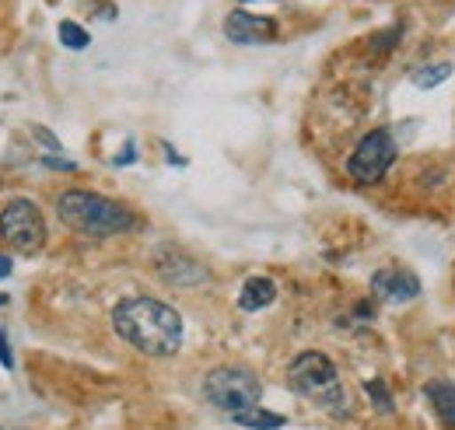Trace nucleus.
<instances>
[{
    "label": "nucleus",
    "instance_id": "1a4fd4ad",
    "mask_svg": "<svg viewBox=\"0 0 455 430\" xmlns=\"http://www.w3.org/2000/svg\"><path fill=\"white\" fill-rule=\"evenodd\" d=\"M274 298H277V283L270 276H252V280H245V287L238 294V308L242 312H259V308L274 305Z\"/></svg>",
    "mask_w": 455,
    "mask_h": 430
},
{
    "label": "nucleus",
    "instance_id": "f257e3e1",
    "mask_svg": "<svg viewBox=\"0 0 455 430\" xmlns=\"http://www.w3.org/2000/svg\"><path fill=\"white\" fill-rule=\"evenodd\" d=\"M113 329L123 343L148 357H172L182 346V319L158 298H126L113 308Z\"/></svg>",
    "mask_w": 455,
    "mask_h": 430
},
{
    "label": "nucleus",
    "instance_id": "dca6fc26",
    "mask_svg": "<svg viewBox=\"0 0 455 430\" xmlns=\"http://www.w3.org/2000/svg\"><path fill=\"white\" fill-rule=\"evenodd\" d=\"M0 364H4V368H14V357H11V350H7V339H4V329H0Z\"/></svg>",
    "mask_w": 455,
    "mask_h": 430
},
{
    "label": "nucleus",
    "instance_id": "423d86ee",
    "mask_svg": "<svg viewBox=\"0 0 455 430\" xmlns=\"http://www.w3.org/2000/svg\"><path fill=\"white\" fill-rule=\"evenodd\" d=\"M396 162V140L389 130H371L361 137V144L354 147V155L347 158V175L361 186L379 182Z\"/></svg>",
    "mask_w": 455,
    "mask_h": 430
},
{
    "label": "nucleus",
    "instance_id": "20e7f679",
    "mask_svg": "<svg viewBox=\"0 0 455 430\" xmlns=\"http://www.w3.org/2000/svg\"><path fill=\"white\" fill-rule=\"evenodd\" d=\"M204 395L225 413H238L249 406H259L263 381L252 375L249 368H214L204 378Z\"/></svg>",
    "mask_w": 455,
    "mask_h": 430
},
{
    "label": "nucleus",
    "instance_id": "6ab92c4d",
    "mask_svg": "<svg viewBox=\"0 0 455 430\" xmlns=\"http://www.w3.org/2000/svg\"><path fill=\"white\" fill-rule=\"evenodd\" d=\"M242 4H249V0H242Z\"/></svg>",
    "mask_w": 455,
    "mask_h": 430
},
{
    "label": "nucleus",
    "instance_id": "9d476101",
    "mask_svg": "<svg viewBox=\"0 0 455 430\" xmlns=\"http://www.w3.org/2000/svg\"><path fill=\"white\" fill-rule=\"evenodd\" d=\"M424 392H427L438 420L449 430H455V381H427Z\"/></svg>",
    "mask_w": 455,
    "mask_h": 430
},
{
    "label": "nucleus",
    "instance_id": "7ed1b4c3",
    "mask_svg": "<svg viewBox=\"0 0 455 430\" xmlns=\"http://www.w3.org/2000/svg\"><path fill=\"white\" fill-rule=\"evenodd\" d=\"M287 381H291V388H294L298 395L312 399L315 406H323V410H330V413H337V417L347 413V395H343L337 364H333L326 354L308 350V354L294 357L291 368H287Z\"/></svg>",
    "mask_w": 455,
    "mask_h": 430
},
{
    "label": "nucleus",
    "instance_id": "6e6552de",
    "mask_svg": "<svg viewBox=\"0 0 455 430\" xmlns=\"http://www.w3.org/2000/svg\"><path fill=\"white\" fill-rule=\"evenodd\" d=\"M371 294L379 301H413L420 294V280L410 269H399V267L379 269L371 276Z\"/></svg>",
    "mask_w": 455,
    "mask_h": 430
},
{
    "label": "nucleus",
    "instance_id": "0eeeda50",
    "mask_svg": "<svg viewBox=\"0 0 455 430\" xmlns=\"http://www.w3.org/2000/svg\"><path fill=\"white\" fill-rule=\"evenodd\" d=\"M225 36L238 46H259V43H274L277 39V21L274 18H259L249 11H231L225 21Z\"/></svg>",
    "mask_w": 455,
    "mask_h": 430
},
{
    "label": "nucleus",
    "instance_id": "f03ea898",
    "mask_svg": "<svg viewBox=\"0 0 455 430\" xmlns=\"http://www.w3.org/2000/svg\"><path fill=\"white\" fill-rule=\"evenodd\" d=\"M57 214L70 231H77L84 238H113V235L137 227V217L123 203L106 200L99 193H88V189H67L57 200Z\"/></svg>",
    "mask_w": 455,
    "mask_h": 430
},
{
    "label": "nucleus",
    "instance_id": "2eb2a0df",
    "mask_svg": "<svg viewBox=\"0 0 455 430\" xmlns=\"http://www.w3.org/2000/svg\"><path fill=\"white\" fill-rule=\"evenodd\" d=\"M60 39H63V46H70V50H84V46H88V32H84L81 25H74V21H63V25H60Z\"/></svg>",
    "mask_w": 455,
    "mask_h": 430
},
{
    "label": "nucleus",
    "instance_id": "4468645a",
    "mask_svg": "<svg viewBox=\"0 0 455 430\" xmlns=\"http://www.w3.org/2000/svg\"><path fill=\"white\" fill-rule=\"evenodd\" d=\"M364 392L371 395V406H375L379 413H393V410H396V406H393V392L386 388V381H379V378H375V381H364Z\"/></svg>",
    "mask_w": 455,
    "mask_h": 430
},
{
    "label": "nucleus",
    "instance_id": "a211bd4d",
    "mask_svg": "<svg viewBox=\"0 0 455 430\" xmlns=\"http://www.w3.org/2000/svg\"><path fill=\"white\" fill-rule=\"evenodd\" d=\"M4 301H7V298H0V305H4Z\"/></svg>",
    "mask_w": 455,
    "mask_h": 430
},
{
    "label": "nucleus",
    "instance_id": "f3484780",
    "mask_svg": "<svg viewBox=\"0 0 455 430\" xmlns=\"http://www.w3.org/2000/svg\"><path fill=\"white\" fill-rule=\"evenodd\" d=\"M4 276H11V259H7V256H0V280H4Z\"/></svg>",
    "mask_w": 455,
    "mask_h": 430
},
{
    "label": "nucleus",
    "instance_id": "39448f33",
    "mask_svg": "<svg viewBox=\"0 0 455 430\" xmlns=\"http://www.w3.org/2000/svg\"><path fill=\"white\" fill-rule=\"evenodd\" d=\"M0 238L21 252V256H36L43 245H46V220L43 211L28 200V196H18L11 200L4 211H0Z\"/></svg>",
    "mask_w": 455,
    "mask_h": 430
},
{
    "label": "nucleus",
    "instance_id": "9b49d317",
    "mask_svg": "<svg viewBox=\"0 0 455 430\" xmlns=\"http://www.w3.org/2000/svg\"><path fill=\"white\" fill-rule=\"evenodd\" d=\"M158 269H162V276L169 280V283H175V287H193V283H204L207 280V273L196 267L193 259H172V263H158Z\"/></svg>",
    "mask_w": 455,
    "mask_h": 430
},
{
    "label": "nucleus",
    "instance_id": "ddd939ff",
    "mask_svg": "<svg viewBox=\"0 0 455 430\" xmlns=\"http://www.w3.org/2000/svg\"><path fill=\"white\" fill-rule=\"evenodd\" d=\"M449 77H452V63H427V67H417L413 70V84L417 88H438Z\"/></svg>",
    "mask_w": 455,
    "mask_h": 430
},
{
    "label": "nucleus",
    "instance_id": "f8f14e48",
    "mask_svg": "<svg viewBox=\"0 0 455 430\" xmlns=\"http://www.w3.org/2000/svg\"><path fill=\"white\" fill-rule=\"evenodd\" d=\"M231 420L245 430H277V427H284L287 424L281 413H270V410H263V406L238 410V413H231Z\"/></svg>",
    "mask_w": 455,
    "mask_h": 430
}]
</instances>
